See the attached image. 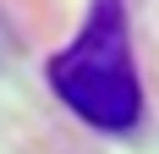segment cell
I'll use <instances>...</instances> for the list:
<instances>
[{
  "mask_svg": "<svg viewBox=\"0 0 159 154\" xmlns=\"http://www.w3.org/2000/svg\"><path fill=\"white\" fill-rule=\"evenodd\" d=\"M49 88L61 105L99 132H132L143 116V83L132 61V22L126 0H93L77 39L49 55Z\"/></svg>",
  "mask_w": 159,
  "mask_h": 154,
  "instance_id": "6da1fadb",
  "label": "cell"
}]
</instances>
